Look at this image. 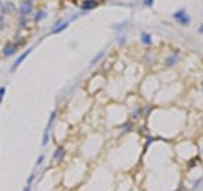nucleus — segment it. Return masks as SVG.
<instances>
[{"label": "nucleus", "mask_w": 203, "mask_h": 191, "mask_svg": "<svg viewBox=\"0 0 203 191\" xmlns=\"http://www.w3.org/2000/svg\"><path fill=\"white\" fill-rule=\"evenodd\" d=\"M43 161H45V156L43 154H41L38 157V158H37V161H36V166L37 167H39V166L42 164V163H43Z\"/></svg>", "instance_id": "obj_15"}, {"label": "nucleus", "mask_w": 203, "mask_h": 191, "mask_svg": "<svg viewBox=\"0 0 203 191\" xmlns=\"http://www.w3.org/2000/svg\"><path fill=\"white\" fill-rule=\"evenodd\" d=\"M98 7V1H95V0H85L84 3H83L81 8L84 9V10H88V9H94Z\"/></svg>", "instance_id": "obj_6"}, {"label": "nucleus", "mask_w": 203, "mask_h": 191, "mask_svg": "<svg viewBox=\"0 0 203 191\" xmlns=\"http://www.w3.org/2000/svg\"><path fill=\"white\" fill-rule=\"evenodd\" d=\"M32 51H33V47H30V48H28V50H27V51H24L23 54L20 55V56L18 57V59H17V60H15L14 63H13V65H12V72H15V69H17V68L19 66V65L23 63L24 60H26V57H28V55H29Z\"/></svg>", "instance_id": "obj_3"}, {"label": "nucleus", "mask_w": 203, "mask_h": 191, "mask_svg": "<svg viewBox=\"0 0 203 191\" xmlns=\"http://www.w3.org/2000/svg\"><path fill=\"white\" fill-rule=\"evenodd\" d=\"M131 129H132V124H128V122H127V124L125 125V128H123V131L127 132V131H130Z\"/></svg>", "instance_id": "obj_16"}, {"label": "nucleus", "mask_w": 203, "mask_h": 191, "mask_svg": "<svg viewBox=\"0 0 203 191\" xmlns=\"http://www.w3.org/2000/svg\"><path fill=\"white\" fill-rule=\"evenodd\" d=\"M5 93H7V88H5V87H0V104H1L3 100H4Z\"/></svg>", "instance_id": "obj_14"}, {"label": "nucleus", "mask_w": 203, "mask_h": 191, "mask_svg": "<svg viewBox=\"0 0 203 191\" xmlns=\"http://www.w3.org/2000/svg\"><path fill=\"white\" fill-rule=\"evenodd\" d=\"M23 191H30V187H29V186H26V187L23 189Z\"/></svg>", "instance_id": "obj_19"}, {"label": "nucleus", "mask_w": 203, "mask_h": 191, "mask_svg": "<svg viewBox=\"0 0 203 191\" xmlns=\"http://www.w3.org/2000/svg\"><path fill=\"white\" fill-rule=\"evenodd\" d=\"M103 55H104V51H100V52H99V54H98V55H97V56H95V57H94V59H93V60H91V61H90V64H89V65H90V66H93V65H95V64H97V63H98V61H99V60L102 59V57H103Z\"/></svg>", "instance_id": "obj_9"}, {"label": "nucleus", "mask_w": 203, "mask_h": 191, "mask_svg": "<svg viewBox=\"0 0 203 191\" xmlns=\"http://www.w3.org/2000/svg\"><path fill=\"white\" fill-rule=\"evenodd\" d=\"M141 42H142L143 45H151V42H152L151 36L146 32H142L141 33Z\"/></svg>", "instance_id": "obj_8"}, {"label": "nucleus", "mask_w": 203, "mask_h": 191, "mask_svg": "<svg viewBox=\"0 0 203 191\" xmlns=\"http://www.w3.org/2000/svg\"><path fill=\"white\" fill-rule=\"evenodd\" d=\"M67 26H69V22H64L62 24H61V26H58L57 28H53V29H52V33H58V32H61V31H64Z\"/></svg>", "instance_id": "obj_10"}, {"label": "nucleus", "mask_w": 203, "mask_h": 191, "mask_svg": "<svg viewBox=\"0 0 203 191\" xmlns=\"http://www.w3.org/2000/svg\"><path fill=\"white\" fill-rule=\"evenodd\" d=\"M177 60H178V56H177V55L169 56V57H168V60H166V64H168L169 66H171V65H174V64L177 63Z\"/></svg>", "instance_id": "obj_11"}, {"label": "nucleus", "mask_w": 203, "mask_h": 191, "mask_svg": "<svg viewBox=\"0 0 203 191\" xmlns=\"http://www.w3.org/2000/svg\"><path fill=\"white\" fill-rule=\"evenodd\" d=\"M65 154H66V152H65V149H64V147H58L53 152L52 158H53L55 162H61L64 159V157H65Z\"/></svg>", "instance_id": "obj_4"}, {"label": "nucleus", "mask_w": 203, "mask_h": 191, "mask_svg": "<svg viewBox=\"0 0 203 191\" xmlns=\"http://www.w3.org/2000/svg\"><path fill=\"white\" fill-rule=\"evenodd\" d=\"M35 178H36V176H35V173H30L29 175V177L27 178V185L26 186H32V183H33V181H35Z\"/></svg>", "instance_id": "obj_12"}, {"label": "nucleus", "mask_w": 203, "mask_h": 191, "mask_svg": "<svg viewBox=\"0 0 203 191\" xmlns=\"http://www.w3.org/2000/svg\"><path fill=\"white\" fill-rule=\"evenodd\" d=\"M32 10V0H28V1H23L22 5H20V13L23 15L30 13Z\"/></svg>", "instance_id": "obj_5"}, {"label": "nucleus", "mask_w": 203, "mask_h": 191, "mask_svg": "<svg viewBox=\"0 0 203 191\" xmlns=\"http://www.w3.org/2000/svg\"><path fill=\"white\" fill-rule=\"evenodd\" d=\"M45 17H46V12H43V10H39L38 13L36 14V20H41V19H43Z\"/></svg>", "instance_id": "obj_13"}, {"label": "nucleus", "mask_w": 203, "mask_h": 191, "mask_svg": "<svg viewBox=\"0 0 203 191\" xmlns=\"http://www.w3.org/2000/svg\"><path fill=\"white\" fill-rule=\"evenodd\" d=\"M198 32H199V33H203V24H201V26H199V28H198Z\"/></svg>", "instance_id": "obj_18"}, {"label": "nucleus", "mask_w": 203, "mask_h": 191, "mask_svg": "<svg viewBox=\"0 0 203 191\" xmlns=\"http://www.w3.org/2000/svg\"><path fill=\"white\" fill-rule=\"evenodd\" d=\"M145 4L147 5V7H152L154 0H145Z\"/></svg>", "instance_id": "obj_17"}, {"label": "nucleus", "mask_w": 203, "mask_h": 191, "mask_svg": "<svg viewBox=\"0 0 203 191\" xmlns=\"http://www.w3.org/2000/svg\"><path fill=\"white\" fill-rule=\"evenodd\" d=\"M15 51H17V46L15 45H7L4 47V50H3V54H4L5 56H12Z\"/></svg>", "instance_id": "obj_7"}, {"label": "nucleus", "mask_w": 203, "mask_h": 191, "mask_svg": "<svg viewBox=\"0 0 203 191\" xmlns=\"http://www.w3.org/2000/svg\"><path fill=\"white\" fill-rule=\"evenodd\" d=\"M57 117V112L56 111H52L51 115H50V119L47 121V125H46V129L43 131V136H42V147H46L50 141V132H51V129L52 126L55 124V120Z\"/></svg>", "instance_id": "obj_1"}, {"label": "nucleus", "mask_w": 203, "mask_h": 191, "mask_svg": "<svg viewBox=\"0 0 203 191\" xmlns=\"http://www.w3.org/2000/svg\"><path fill=\"white\" fill-rule=\"evenodd\" d=\"M173 17L175 18L177 22H179L181 24V26H188V24L190 23V17L187 14L185 9H179L178 12H175Z\"/></svg>", "instance_id": "obj_2"}]
</instances>
